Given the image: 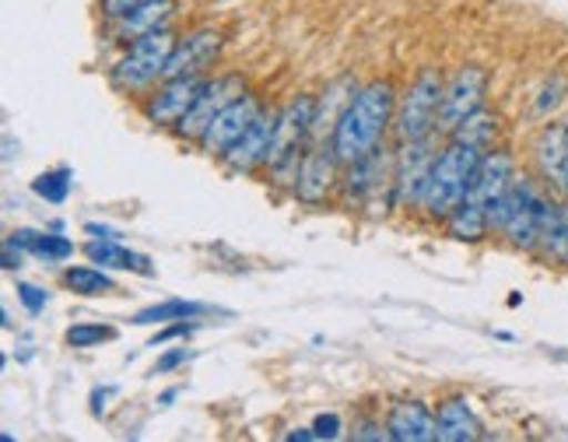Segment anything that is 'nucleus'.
I'll return each instance as SVG.
<instances>
[{
	"mask_svg": "<svg viewBox=\"0 0 568 442\" xmlns=\"http://www.w3.org/2000/svg\"><path fill=\"white\" fill-rule=\"evenodd\" d=\"M172 50H176V36L169 29L134 39L123 60L113 68V84L123 88V92H141V88L155 84L159 78H165V63Z\"/></svg>",
	"mask_w": 568,
	"mask_h": 442,
	"instance_id": "39448f33",
	"label": "nucleus"
},
{
	"mask_svg": "<svg viewBox=\"0 0 568 442\" xmlns=\"http://www.w3.org/2000/svg\"><path fill=\"white\" fill-rule=\"evenodd\" d=\"M71 187H74L71 169H50V172H42V175H36V180H32L36 197H42V201H50V204L68 201Z\"/></svg>",
	"mask_w": 568,
	"mask_h": 442,
	"instance_id": "393cba45",
	"label": "nucleus"
},
{
	"mask_svg": "<svg viewBox=\"0 0 568 442\" xmlns=\"http://www.w3.org/2000/svg\"><path fill=\"white\" fill-rule=\"evenodd\" d=\"M63 289L84 299H99L116 295V281L105 274V268H68L63 271Z\"/></svg>",
	"mask_w": 568,
	"mask_h": 442,
	"instance_id": "5701e85b",
	"label": "nucleus"
},
{
	"mask_svg": "<svg viewBox=\"0 0 568 442\" xmlns=\"http://www.w3.org/2000/svg\"><path fill=\"white\" fill-rule=\"evenodd\" d=\"M337 165L341 159L334 148H310L302 154L298 172H295V197L302 204H323L331 190L337 187Z\"/></svg>",
	"mask_w": 568,
	"mask_h": 442,
	"instance_id": "f8f14e48",
	"label": "nucleus"
},
{
	"mask_svg": "<svg viewBox=\"0 0 568 442\" xmlns=\"http://www.w3.org/2000/svg\"><path fill=\"white\" fill-rule=\"evenodd\" d=\"M222 50V32L201 29L190 32L186 39H176V50H172L165 63V78H186V74H204L211 68V60Z\"/></svg>",
	"mask_w": 568,
	"mask_h": 442,
	"instance_id": "dca6fc26",
	"label": "nucleus"
},
{
	"mask_svg": "<svg viewBox=\"0 0 568 442\" xmlns=\"http://www.w3.org/2000/svg\"><path fill=\"white\" fill-rule=\"evenodd\" d=\"M141 4H148V0H102V14L113 21V18H123L126 11H134Z\"/></svg>",
	"mask_w": 568,
	"mask_h": 442,
	"instance_id": "c756f323",
	"label": "nucleus"
},
{
	"mask_svg": "<svg viewBox=\"0 0 568 442\" xmlns=\"http://www.w3.org/2000/svg\"><path fill=\"white\" fill-rule=\"evenodd\" d=\"M186 359H190V351H186V348L169 351V355H162V359H159V365H155V375H159V372H169V369H176V365H183Z\"/></svg>",
	"mask_w": 568,
	"mask_h": 442,
	"instance_id": "2f4dec72",
	"label": "nucleus"
},
{
	"mask_svg": "<svg viewBox=\"0 0 568 442\" xmlns=\"http://www.w3.org/2000/svg\"><path fill=\"white\" fill-rule=\"evenodd\" d=\"M534 159H537L544 183L568 201V123L558 120L540 130L534 141Z\"/></svg>",
	"mask_w": 568,
	"mask_h": 442,
	"instance_id": "4468645a",
	"label": "nucleus"
},
{
	"mask_svg": "<svg viewBox=\"0 0 568 442\" xmlns=\"http://www.w3.org/2000/svg\"><path fill=\"white\" fill-rule=\"evenodd\" d=\"M207 78L201 74H186V78H165V84L159 88L155 96L148 99L144 106V117L155 123V127H176L186 113L190 106L196 102V96H201Z\"/></svg>",
	"mask_w": 568,
	"mask_h": 442,
	"instance_id": "ddd939ff",
	"label": "nucleus"
},
{
	"mask_svg": "<svg viewBox=\"0 0 568 442\" xmlns=\"http://www.w3.org/2000/svg\"><path fill=\"white\" fill-rule=\"evenodd\" d=\"M485 92H488V74L485 68H467L456 71L446 84H443V102H439V130L443 134H453L467 117H474L477 109H485Z\"/></svg>",
	"mask_w": 568,
	"mask_h": 442,
	"instance_id": "6e6552de",
	"label": "nucleus"
},
{
	"mask_svg": "<svg viewBox=\"0 0 568 442\" xmlns=\"http://www.w3.org/2000/svg\"><path fill=\"white\" fill-rule=\"evenodd\" d=\"M172 11H176V4H172V0H148V4L126 11L123 18H113L109 32H113V39H120V42H134V39H141L148 32L165 29Z\"/></svg>",
	"mask_w": 568,
	"mask_h": 442,
	"instance_id": "6ab92c4d",
	"label": "nucleus"
},
{
	"mask_svg": "<svg viewBox=\"0 0 568 442\" xmlns=\"http://www.w3.org/2000/svg\"><path fill=\"white\" fill-rule=\"evenodd\" d=\"M513 180H516V172H513L509 154L506 151H485V159H480V165H477L474 187H470L464 204L485 211L488 221H491V232H495V214H498L501 201H506Z\"/></svg>",
	"mask_w": 568,
	"mask_h": 442,
	"instance_id": "1a4fd4ad",
	"label": "nucleus"
},
{
	"mask_svg": "<svg viewBox=\"0 0 568 442\" xmlns=\"http://www.w3.org/2000/svg\"><path fill=\"white\" fill-rule=\"evenodd\" d=\"M313 120H316V99H295L292 106H284L277 113L274 127V141L267 154V169L277 183H295L298 162L305 154V138L313 134Z\"/></svg>",
	"mask_w": 568,
	"mask_h": 442,
	"instance_id": "20e7f679",
	"label": "nucleus"
},
{
	"mask_svg": "<svg viewBox=\"0 0 568 442\" xmlns=\"http://www.w3.org/2000/svg\"><path fill=\"white\" fill-rule=\"evenodd\" d=\"M495 134H498V117L485 113V109H477V113L467 117L460 127L453 130L449 138H453V141H464V144H474V148H480V151H491Z\"/></svg>",
	"mask_w": 568,
	"mask_h": 442,
	"instance_id": "b1692460",
	"label": "nucleus"
},
{
	"mask_svg": "<svg viewBox=\"0 0 568 442\" xmlns=\"http://www.w3.org/2000/svg\"><path fill=\"white\" fill-rule=\"evenodd\" d=\"M274 127H277V113H271V109H260L246 134L239 138V141L232 144V151L222 159L225 169L243 175V172H253V169H260V165H267L271 141H274Z\"/></svg>",
	"mask_w": 568,
	"mask_h": 442,
	"instance_id": "2eb2a0df",
	"label": "nucleus"
},
{
	"mask_svg": "<svg viewBox=\"0 0 568 442\" xmlns=\"http://www.w3.org/2000/svg\"><path fill=\"white\" fill-rule=\"evenodd\" d=\"M313 432H316V439H337L341 435V418L337 414H320Z\"/></svg>",
	"mask_w": 568,
	"mask_h": 442,
	"instance_id": "7c9ffc66",
	"label": "nucleus"
},
{
	"mask_svg": "<svg viewBox=\"0 0 568 442\" xmlns=\"http://www.w3.org/2000/svg\"><path fill=\"white\" fill-rule=\"evenodd\" d=\"M84 257L105 271H130V274H141V278H155V263H151L144 253L126 250L120 239H105L95 235L89 247H84Z\"/></svg>",
	"mask_w": 568,
	"mask_h": 442,
	"instance_id": "a211bd4d",
	"label": "nucleus"
},
{
	"mask_svg": "<svg viewBox=\"0 0 568 442\" xmlns=\"http://www.w3.org/2000/svg\"><path fill=\"white\" fill-rule=\"evenodd\" d=\"M256 113H260V102L253 96H246V92L239 96L235 102H229L222 113L211 120V127L204 130V134H201L204 154H211V159H225V154L232 151V144L250 130Z\"/></svg>",
	"mask_w": 568,
	"mask_h": 442,
	"instance_id": "9b49d317",
	"label": "nucleus"
},
{
	"mask_svg": "<svg viewBox=\"0 0 568 442\" xmlns=\"http://www.w3.org/2000/svg\"><path fill=\"white\" fill-rule=\"evenodd\" d=\"M18 299L32 317H39L42 309H47V302H50V292H42L39 284H18Z\"/></svg>",
	"mask_w": 568,
	"mask_h": 442,
	"instance_id": "cd10ccee",
	"label": "nucleus"
},
{
	"mask_svg": "<svg viewBox=\"0 0 568 442\" xmlns=\"http://www.w3.org/2000/svg\"><path fill=\"white\" fill-rule=\"evenodd\" d=\"M63 338H68L71 348H99L105 341H113L116 330L113 327H102V323H74Z\"/></svg>",
	"mask_w": 568,
	"mask_h": 442,
	"instance_id": "a878e982",
	"label": "nucleus"
},
{
	"mask_svg": "<svg viewBox=\"0 0 568 442\" xmlns=\"http://www.w3.org/2000/svg\"><path fill=\"white\" fill-rule=\"evenodd\" d=\"M18 242L26 247L29 257L42 260V263H63V260H71L74 257V242L71 239H63L57 232H36V229H18L14 232Z\"/></svg>",
	"mask_w": 568,
	"mask_h": 442,
	"instance_id": "4be33fe9",
	"label": "nucleus"
},
{
	"mask_svg": "<svg viewBox=\"0 0 568 442\" xmlns=\"http://www.w3.org/2000/svg\"><path fill=\"white\" fill-rule=\"evenodd\" d=\"M214 313V305H204V302H190V299H165V302H155L141 309L134 317L138 327H155V323H176V320H196V317H207Z\"/></svg>",
	"mask_w": 568,
	"mask_h": 442,
	"instance_id": "412c9836",
	"label": "nucleus"
},
{
	"mask_svg": "<svg viewBox=\"0 0 568 442\" xmlns=\"http://www.w3.org/2000/svg\"><path fill=\"white\" fill-rule=\"evenodd\" d=\"M548 211H551L548 197H544L530 180L516 175L509 193H506V201H501V208L495 214V232L506 235L519 250H537Z\"/></svg>",
	"mask_w": 568,
	"mask_h": 442,
	"instance_id": "7ed1b4c3",
	"label": "nucleus"
},
{
	"mask_svg": "<svg viewBox=\"0 0 568 442\" xmlns=\"http://www.w3.org/2000/svg\"><path fill=\"white\" fill-rule=\"evenodd\" d=\"M480 159H485V151H480V148L464 144V141H449V148L439 151V159H435V165H432L422 208L432 218L446 221L456 208L467 201Z\"/></svg>",
	"mask_w": 568,
	"mask_h": 442,
	"instance_id": "f03ea898",
	"label": "nucleus"
},
{
	"mask_svg": "<svg viewBox=\"0 0 568 442\" xmlns=\"http://www.w3.org/2000/svg\"><path fill=\"white\" fill-rule=\"evenodd\" d=\"M246 92V84L239 74H225V78H214V81H204L201 96L190 106V113L176 123V134L186 138V141H201V134L211 127V120L222 113L229 102H235L239 96Z\"/></svg>",
	"mask_w": 568,
	"mask_h": 442,
	"instance_id": "9d476101",
	"label": "nucleus"
},
{
	"mask_svg": "<svg viewBox=\"0 0 568 442\" xmlns=\"http://www.w3.org/2000/svg\"><path fill=\"white\" fill-rule=\"evenodd\" d=\"M397 117V96H393L389 81H373L362 84L355 99L344 106V113L334 127L331 148L341 159V165H355L368 159L373 151H379V141L386 134V127Z\"/></svg>",
	"mask_w": 568,
	"mask_h": 442,
	"instance_id": "f257e3e1",
	"label": "nucleus"
},
{
	"mask_svg": "<svg viewBox=\"0 0 568 442\" xmlns=\"http://www.w3.org/2000/svg\"><path fill=\"white\" fill-rule=\"evenodd\" d=\"M439 422V442H474L480 439V422L477 414L470 411L467 401H446L435 414Z\"/></svg>",
	"mask_w": 568,
	"mask_h": 442,
	"instance_id": "aec40b11",
	"label": "nucleus"
},
{
	"mask_svg": "<svg viewBox=\"0 0 568 442\" xmlns=\"http://www.w3.org/2000/svg\"><path fill=\"white\" fill-rule=\"evenodd\" d=\"M386 432L397 442H439V422L418 401H404L393 408L386 418Z\"/></svg>",
	"mask_w": 568,
	"mask_h": 442,
	"instance_id": "f3484780",
	"label": "nucleus"
},
{
	"mask_svg": "<svg viewBox=\"0 0 568 442\" xmlns=\"http://www.w3.org/2000/svg\"><path fill=\"white\" fill-rule=\"evenodd\" d=\"M443 78L435 71H422L404 99L397 102V117H393V130L400 141H422L435 138L439 130V102H443Z\"/></svg>",
	"mask_w": 568,
	"mask_h": 442,
	"instance_id": "423d86ee",
	"label": "nucleus"
},
{
	"mask_svg": "<svg viewBox=\"0 0 568 442\" xmlns=\"http://www.w3.org/2000/svg\"><path fill=\"white\" fill-rule=\"evenodd\" d=\"M196 330H201V323H196V320H176L169 330H162V334L151 338V348H162V344H169V341L190 338V334H196Z\"/></svg>",
	"mask_w": 568,
	"mask_h": 442,
	"instance_id": "bb28decb",
	"label": "nucleus"
},
{
	"mask_svg": "<svg viewBox=\"0 0 568 442\" xmlns=\"http://www.w3.org/2000/svg\"><path fill=\"white\" fill-rule=\"evenodd\" d=\"M21 260H26V247H21L18 235L11 232V235L4 239V268H8V271H18V268H21Z\"/></svg>",
	"mask_w": 568,
	"mask_h": 442,
	"instance_id": "c85d7f7f",
	"label": "nucleus"
},
{
	"mask_svg": "<svg viewBox=\"0 0 568 442\" xmlns=\"http://www.w3.org/2000/svg\"><path fill=\"white\" fill-rule=\"evenodd\" d=\"M435 159H439V151H432V138L400 141L397 162H393V201L400 208H422Z\"/></svg>",
	"mask_w": 568,
	"mask_h": 442,
	"instance_id": "0eeeda50",
	"label": "nucleus"
}]
</instances>
